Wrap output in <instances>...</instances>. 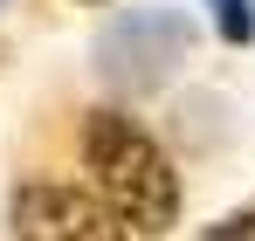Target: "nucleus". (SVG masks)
<instances>
[{"instance_id": "2", "label": "nucleus", "mask_w": 255, "mask_h": 241, "mask_svg": "<svg viewBox=\"0 0 255 241\" xmlns=\"http://www.w3.org/2000/svg\"><path fill=\"white\" fill-rule=\"evenodd\" d=\"M14 235H125V221L104 207V193H83V186H21L14 200Z\"/></svg>"}, {"instance_id": "1", "label": "nucleus", "mask_w": 255, "mask_h": 241, "mask_svg": "<svg viewBox=\"0 0 255 241\" xmlns=\"http://www.w3.org/2000/svg\"><path fill=\"white\" fill-rule=\"evenodd\" d=\"M83 165L97 179L104 207L125 221V235H159L179 214V172L166 165V152L118 111H90L83 118Z\"/></svg>"}, {"instance_id": "3", "label": "nucleus", "mask_w": 255, "mask_h": 241, "mask_svg": "<svg viewBox=\"0 0 255 241\" xmlns=\"http://www.w3.org/2000/svg\"><path fill=\"white\" fill-rule=\"evenodd\" d=\"M214 14H221V35L228 41H249L255 35V0H214Z\"/></svg>"}]
</instances>
